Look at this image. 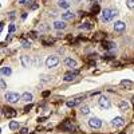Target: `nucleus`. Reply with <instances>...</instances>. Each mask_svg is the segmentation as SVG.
<instances>
[{"label": "nucleus", "instance_id": "20", "mask_svg": "<svg viewBox=\"0 0 134 134\" xmlns=\"http://www.w3.org/2000/svg\"><path fill=\"white\" fill-rule=\"evenodd\" d=\"M132 80H126V79H123V80H121V86H123V87H126V89H130L132 87Z\"/></svg>", "mask_w": 134, "mask_h": 134}, {"label": "nucleus", "instance_id": "1", "mask_svg": "<svg viewBox=\"0 0 134 134\" xmlns=\"http://www.w3.org/2000/svg\"><path fill=\"white\" fill-rule=\"evenodd\" d=\"M117 15H118V11H117V9L106 8V9L103 11V14H102V20H103L105 23H109V22H111Z\"/></svg>", "mask_w": 134, "mask_h": 134}, {"label": "nucleus", "instance_id": "10", "mask_svg": "<svg viewBox=\"0 0 134 134\" xmlns=\"http://www.w3.org/2000/svg\"><path fill=\"white\" fill-rule=\"evenodd\" d=\"M4 115L7 117V118H14V117H16V111L14 109H11V107H4Z\"/></svg>", "mask_w": 134, "mask_h": 134}, {"label": "nucleus", "instance_id": "25", "mask_svg": "<svg viewBox=\"0 0 134 134\" xmlns=\"http://www.w3.org/2000/svg\"><path fill=\"white\" fill-rule=\"evenodd\" d=\"M126 5L130 9H134V0H126Z\"/></svg>", "mask_w": 134, "mask_h": 134}, {"label": "nucleus", "instance_id": "23", "mask_svg": "<svg viewBox=\"0 0 134 134\" xmlns=\"http://www.w3.org/2000/svg\"><path fill=\"white\" fill-rule=\"evenodd\" d=\"M80 113H82L83 115H87V114L90 113V107L89 106H82L80 107Z\"/></svg>", "mask_w": 134, "mask_h": 134}, {"label": "nucleus", "instance_id": "31", "mask_svg": "<svg viewBox=\"0 0 134 134\" xmlns=\"http://www.w3.org/2000/svg\"><path fill=\"white\" fill-rule=\"evenodd\" d=\"M20 134H28V129H27V127H23L22 132H20Z\"/></svg>", "mask_w": 134, "mask_h": 134}, {"label": "nucleus", "instance_id": "12", "mask_svg": "<svg viewBox=\"0 0 134 134\" xmlns=\"http://www.w3.org/2000/svg\"><path fill=\"white\" fill-rule=\"evenodd\" d=\"M54 28L55 30H64L66 28V23H64L63 20H56V22H54Z\"/></svg>", "mask_w": 134, "mask_h": 134}, {"label": "nucleus", "instance_id": "7", "mask_svg": "<svg viewBox=\"0 0 134 134\" xmlns=\"http://www.w3.org/2000/svg\"><path fill=\"white\" fill-rule=\"evenodd\" d=\"M79 74V71L78 70H74V71H70V73H67L66 75H64V78L63 79L66 80V82H71V80H74L75 79V77Z\"/></svg>", "mask_w": 134, "mask_h": 134}, {"label": "nucleus", "instance_id": "29", "mask_svg": "<svg viewBox=\"0 0 134 134\" xmlns=\"http://www.w3.org/2000/svg\"><path fill=\"white\" fill-rule=\"evenodd\" d=\"M102 38H103V34H102V32H99V34H97V36L94 39H95V40H99V39H102Z\"/></svg>", "mask_w": 134, "mask_h": 134}, {"label": "nucleus", "instance_id": "8", "mask_svg": "<svg viewBox=\"0 0 134 134\" xmlns=\"http://www.w3.org/2000/svg\"><path fill=\"white\" fill-rule=\"evenodd\" d=\"M111 125L114 127H122L125 125V119H123L122 117H115V118L111 121Z\"/></svg>", "mask_w": 134, "mask_h": 134}, {"label": "nucleus", "instance_id": "22", "mask_svg": "<svg viewBox=\"0 0 134 134\" xmlns=\"http://www.w3.org/2000/svg\"><path fill=\"white\" fill-rule=\"evenodd\" d=\"M9 129H11V130L19 129V122H16V121H11V122H9Z\"/></svg>", "mask_w": 134, "mask_h": 134}, {"label": "nucleus", "instance_id": "19", "mask_svg": "<svg viewBox=\"0 0 134 134\" xmlns=\"http://www.w3.org/2000/svg\"><path fill=\"white\" fill-rule=\"evenodd\" d=\"M58 5H59L60 8H68L70 7V3H68L67 0H59V1H58Z\"/></svg>", "mask_w": 134, "mask_h": 134}, {"label": "nucleus", "instance_id": "17", "mask_svg": "<svg viewBox=\"0 0 134 134\" xmlns=\"http://www.w3.org/2000/svg\"><path fill=\"white\" fill-rule=\"evenodd\" d=\"M12 74V70L11 67H1V75H4V77H9V75Z\"/></svg>", "mask_w": 134, "mask_h": 134}, {"label": "nucleus", "instance_id": "30", "mask_svg": "<svg viewBox=\"0 0 134 134\" xmlns=\"http://www.w3.org/2000/svg\"><path fill=\"white\" fill-rule=\"evenodd\" d=\"M8 31H9V32H11V34H12V32L15 31V26H14V24H11V26H9V27H8Z\"/></svg>", "mask_w": 134, "mask_h": 134}, {"label": "nucleus", "instance_id": "35", "mask_svg": "<svg viewBox=\"0 0 134 134\" xmlns=\"http://www.w3.org/2000/svg\"><path fill=\"white\" fill-rule=\"evenodd\" d=\"M133 101H134V97H133Z\"/></svg>", "mask_w": 134, "mask_h": 134}, {"label": "nucleus", "instance_id": "2", "mask_svg": "<svg viewBox=\"0 0 134 134\" xmlns=\"http://www.w3.org/2000/svg\"><path fill=\"white\" fill-rule=\"evenodd\" d=\"M59 64V58L55 56V55H50V56L46 59V66L48 68H52V67H56Z\"/></svg>", "mask_w": 134, "mask_h": 134}, {"label": "nucleus", "instance_id": "34", "mask_svg": "<svg viewBox=\"0 0 134 134\" xmlns=\"http://www.w3.org/2000/svg\"><path fill=\"white\" fill-rule=\"evenodd\" d=\"M9 18H11V19H14V18H15V12H11V15H9Z\"/></svg>", "mask_w": 134, "mask_h": 134}, {"label": "nucleus", "instance_id": "26", "mask_svg": "<svg viewBox=\"0 0 134 134\" xmlns=\"http://www.w3.org/2000/svg\"><path fill=\"white\" fill-rule=\"evenodd\" d=\"M22 46H23V48H30L31 47V42H23V43H22Z\"/></svg>", "mask_w": 134, "mask_h": 134}, {"label": "nucleus", "instance_id": "9", "mask_svg": "<svg viewBox=\"0 0 134 134\" xmlns=\"http://www.w3.org/2000/svg\"><path fill=\"white\" fill-rule=\"evenodd\" d=\"M126 28V24L123 22H115V24H114V31L117 32H123Z\"/></svg>", "mask_w": 134, "mask_h": 134}, {"label": "nucleus", "instance_id": "27", "mask_svg": "<svg viewBox=\"0 0 134 134\" xmlns=\"http://www.w3.org/2000/svg\"><path fill=\"white\" fill-rule=\"evenodd\" d=\"M91 27H93V26H91L90 23H86V24H84V26H82L80 28H84V30H91Z\"/></svg>", "mask_w": 134, "mask_h": 134}, {"label": "nucleus", "instance_id": "21", "mask_svg": "<svg viewBox=\"0 0 134 134\" xmlns=\"http://www.w3.org/2000/svg\"><path fill=\"white\" fill-rule=\"evenodd\" d=\"M63 20H73L74 19V14H71V12H66V14H63Z\"/></svg>", "mask_w": 134, "mask_h": 134}, {"label": "nucleus", "instance_id": "24", "mask_svg": "<svg viewBox=\"0 0 134 134\" xmlns=\"http://www.w3.org/2000/svg\"><path fill=\"white\" fill-rule=\"evenodd\" d=\"M99 11H101V8H99V5H98V4L93 5V8H91V12H93L94 15H95V14H98V12H99Z\"/></svg>", "mask_w": 134, "mask_h": 134}, {"label": "nucleus", "instance_id": "13", "mask_svg": "<svg viewBox=\"0 0 134 134\" xmlns=\"http://www.w3.org/2000/svg\"><path fill=\"white\" fill-rule=\"evenodd\" d=\"M118 107H119L121 111H126V110H129L130 105L127 103L126 101H119V102H118Z\"/></svg>", "mask_w": 134, "mask_h": 134}, {"label": "nucleus", "instance_id": "14", "mask_svg": "<svg viewBox=\"0 0 134 134\" xmlns=\"http://www.w3.org/2000/svg\"><path fill=\"white\" fill-rule=\"evenodd\" d=\"M20 60H22L23 67H30V64H31V59H30V56H27V55H23V56L20 58Z\"/></svg>", "mask_w": 134, "mask_h": 134}, {"label": "nucleus", "instance_id": "18", "mask_svg": "<svg viewBox=\"0 0 134 134\" xmlns=\"http://www.w3.org/2000/svg\"><path fill=\"white\" fill-rule=\"evenodd\" d=\"M22 101H24V102H31L32 101V94L31 93H24L22 95Z\"/></svg>", "mask_w": 134, "mask_h": 134}, {"label": "nucleus", "instance_id": "6", "mask_svg": "<svg viewBox=\"0 0 134 134\" xmlns=\"http://www.w3.org/2000/svg\"><path fill=\"white\" fill-rule=\"evenodd\" d=\"M98 103H99V106L102 107V109H110V106H111L109 98H106V97H101L99 99H98Z\"/></svg>", "mask_w": 134, "mask_h": 134}, {"label": "nucleus", "instance_id": "15", "mask_svg": "<svg viewBox=\"0 0 134 134\" xmlns=\"http://www.w3.org/2000/svg\"><path fill=\"white\" fill-rule=\"evenodd\" d=\"M64 64H66L67 67L74 68V67H77V60L71 59V58H66V59H64Z\"/></svg>", "mask_w": 134, "mask_h": 134}, {"label": "nucleus", "instance_id": "5", "mask_svg": "<svg viewBox=\"0 0 134 134\" xmlns=\"http://www.w3.org/2000/svg\"><path fill=\"white\" fill-rule=\"evenodd\" d=\"M59 127H60L62 130H63V132H68V133H70V132H74V130H75L74 125L70 122V121H64L63 123H60Z\"/></svg>", "mask_w": 134, "mask_h": 134}, {"label": "nucleus", "instance_id": "28", "mask_svg": "<svg viewBox=\"0 0 134 134\" xmlns=\"http://www.w3.org/2000/svg\"><path fill=\"white\" fill-rule=\"evenodd\" d=\"M0 86H1V90H5V87H7V84H5V82L4 80H0Z\"/></svg>", "mask_w": 134, "mask_h": 134}, {"label": "nucleus", "instance_id": "32", "mask_svg": "<svg viewBox=\"0 0 134 134\" xmlns=\"http://www.w3.org/2000/svg\"><path fill=\"white\" fill-rule=\"evenodd\" d=\"M31 109H32V105L30 103V105H28V106H26V107H24V111H30Z\"/></svg>", "mask_w": 134, "mask_h": 134}, {"label": "nucleus", "instance_id": "16", "mask_svg": "<svg viewBox=\"0 0 134 134\" xmlns=\"http://www.w3.org/2000/svg\"><path fill=\"white\" fill-rule=\"evenodd\" d=\"M103 48H106V50H114V48L117 47L115 43H113V42H103Z\"/></svg>", "mask_w": 134, "mask_h": 134}, {"label": "nucleus", "instance_id": "4", "mask_svg": "<svg viewBox=\"0 0 134 134\" xmlns=\"http://www.w3.org/2000/svg\"><path fill=\"white\" fill-rule=\"evenodd\" d=\"M89 126L93 127V129H99L102 126V121L99 118H97V117H93V118L89 119Z\"/></svg>", "mask_w": 134, "mask_h": 134}, {"label": "nucleus", "instance_id": "11", "mask_svg": "<svg viewBox=\"0 0 134 134\" xmlns=\"http://www.w3.org/2000/svg\"><path fill=\"white\" fill-rule=\"evenodd\" d=\"M82 99L83 98L79 97V98H74V99H71V101H67V106L68 107H74V106H77V105H79L80 102H82Z\"/></svg>", "mask_w": 134, "mask_h": 134}, {"label": "nucleus", "instance_id": "3", "mask_svg": "<svg viewBox=\"0 0 134 134\" xmlns=\"http://www.w3.org/2000/svg\"><path fill=\"white\" fill-rule=\"evenodd\" d=\"M5 99L9 103H16L19 99H22V95H19L18 93H7L5 94Z\"/></svg>", "mask_w": 134, "mask_h": 134}, {"label": "nucleus", "instance_id": "33", "mask_svg": "<svg viewBox=\"0 0 134 134\" xmlns=\"http://www.w3.org/2000/svg\"><path fill=\"white\" fill-rule=\"evenodd\" d=\"M48 95H50V91H44V93H43V97H44V98L48 97Z\"/></svg>", "mask_w": 134, "mask_h": 134}]
</instances>
